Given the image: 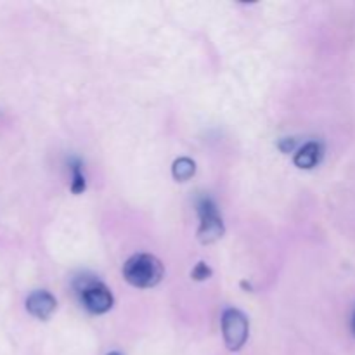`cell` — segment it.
I'll use <instances>...</instances> for the list:
<instances>
[{
	"label": "cell",
	"instance_id": "11",
	"mask_svg": "<svg viewBox=\"0 0 355 355\" xmlns=\"http://www.w3.org/2000/svg\"><path fill=\"white\" fill-rule=\"evenodd\" d=\"M107 355H121V354L120 352H110Z\"/></svg>",
	"mask_w": 355,
	"mask_h": 355
},
{
	"label": "cell",
	"instance_id": "3",
	"mask_svg": "<svg viewBox=\"0 0 355 355\" xmlns=\"http://www.w3.org/2000/svg\"><path fill=\"white\" fill-rule=\"evenodd\" d=\"M198 215H200V229H198V239L203 245L218 241L224 236L225 227L222 217L218 215L217 205L210 198H201L198 201Z\"/></svg>",
	"mask_w": 355,
	"mask_h": 355
},
{
	"label": "cell",
	"instance_id": "5",
	"mask_svg": "<svg viewBox=\"0 0 355 355\" xmlns=\"http://www.w3.org/2000/svg\"><path fill=\"white\" fill-rule=\"evenodd\" d=\"M58 309V300L54 295H51L45 290H37L26 298V311L28 314L33 318L40 319V321H47Z\"/></svg>",
	"mask_w": 355,
	"mask_h": 355
},
{
	"label": "cell",
	"instance_id": "7",
	"mask_svg": "<svg viewBox=\"0 0 355 355\" xmlns=\"http://www.w3.org/2000/svg\"><path fill=\"white\" fill-rule=\"evenodd\" d=\"M194 173H196V163H194L191 158L182 156V158L173 162L172 175L173 179L179 180V182H186V180H189Z\"/></svg>",
	"mask_w": 355,
	"mask_h": 355
},
{
	"label": "cell",
	"instance_id": "1",
	"mask_svg": "<svg viewBox=\"0 0 355 355\" xmlns=\"http://www.w3.org/2000/svg\"><path fill=\"white\" fill-rule=\"evenodd\" d=\"M163 263L149 253L132 255L123 266V277L128 284L135 288H153L163 279Z\"/></svg>",
	"mask_w": 355,
	"mask_h": 355
},
{
	"label": "cell",
	"instance_id": "9",
	"mask_svg": "<svg viewBox=\"0 0 355 355\" xmlns=\"http://www.w3.org/2000/svg\"><path fill=\"white\" fill-rule=\"evenodd\" d=\"M191 277L194 281H207L211 277V269L205 262H198L194 269L191 270Z\"/></svg>",
	"mask_w": 355,
	"mask_h": 355
},
{
	"label": "cell",
	"instance_id": "2",
	"mask_svg": "<svg viewBox=\"0 0 355 355\" xmlns=\"http://www.w3.org/2000/svg\"><path fill=\"white\" fill-rule=\"evenodd\" d=\"M80 302L90 314H106L113 309L114 298L110 288L94 277H78L75 283Z\"/></svg>",
	"mask_w": 355,
	"mask_h": 355
},
{
	"label": "cell",
	"instance_id": "12",
	"mask_svg": "<svg viewBox=\"0 0 355 355\" xmlns=\"http://www.w3.org/2000/svg\"><path fill=\"white\" fill-rule=\"evenodd\" d=\"M352 329H354V335H355V315H354V324H352Z\"/></svg>",
	"mask_w": 355,
	"mask_h": 355
},
{
	"label": "cell",
	"instance_id": "10",
	"mask_svg": "<svg viewBox=\"0 0 355 355\" xmlns=\"http://www.w3.org/2000/svg\"><path fill=\"white\" fill-rule=\"evenodd\" d=\"M295 144H297V141H295V139H281L279 141V149L283 153H290V151H293L295 149Z\"/></svg>",
	"mask_w": 355,
	"mask_h": 355
},
{
	"label": "cell",
	"instance_id": "6",
	"mask_svg": "<svg viewBox=\"0 0 355 355\" xmlns=\"http://www.w3.org/2000/svg\"><path fill=\"white\" fill-rule=\"evenodd\" d=\"M322 156H324V146L318 141H311L298 149V153L295 155L293 162L298 168L311 170L321 163Z\"/></svg>",
	"mask_w": 355,
	"mask_h": 355
},
{
	"label": "cell",
	"instance_id": "8",
	"mask_svg": "<svg viewBox=\"0 0 355 355\" xmlns=\"http://www.w3.org/2000/svg\"><path fill=\"white\" fill-rule=\"evenodd\" d=\"M71 173H73V180H71V186H69V189H71L73 194H83L87 189V180H85V175H83L82 172V163H80V159H71Z\"/></svg>",
	"mask_w": 355,
	"mask_h": 355
},
{
	"label": "cell",
	"instance_id": "4",
	"mask_svg": "<svg viewBox=\"0 0 355 355\" xmlns=\"http://www.w3.org/2000/svg\"><path fill=\"white\" fill-rule=\"evenodd\" d=\"M222 335L225 347L231 352H238L245 347L250 335V322L238 309H225L222 314Z\"/></svg>",
	"mask_w": 355,
	"mask_h": 355
}]
</instances>
